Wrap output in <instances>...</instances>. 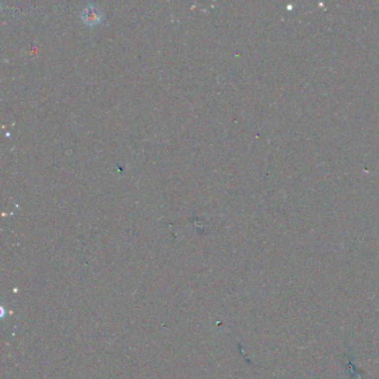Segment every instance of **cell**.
Listing matches in <instances>:
<instances>
[{"mask_svg": "<svg viewBox=\"0 0 379 379\" xmlns=\"http://www.w3.org/2000/svg\"><path fill=\"white\" fill-rule=\"evenodd\" d=\"M81 17H82V20L90 26L98 24L100 20L99 11L97 10L96 8H92V7H88L86 9H83L81 12Z\"/></svg>", "mask_w": 379, "mask_h": 379, "instance_id": "obj_1", "label": "cell"}]
</instances>
